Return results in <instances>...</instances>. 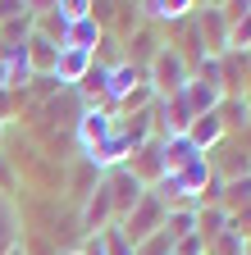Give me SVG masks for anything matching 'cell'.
<instances>
[{
    "label": "cell",
    "mask_w": 251,
    "mask_h": 255,
    "mask_svg": "<svg viewBox=\"0 0 251 255\" xmlns=\"http://www.w3.org/2000/svg\"><path fill=\"white\" fill-rule=\"evenodd\" d=\"M160 228H165V201H160V196H142L128 214H123V228H119V233H123V242L137 251L142 242H151Z\"/></svg>",
    "instance_id": "cell-1"
},
{
    "label": "cell",
    "mask_w": 251,
    "mask_h": 255,
    "mask_svg": "<svg viewBox=\"0 0 251 255\" xmlns=\"http://www.w3.org/2000/svg\"><path fill=\"white\" fill-rule=\"evenodd\" d=\"M105 191H110V205H114V214H128L146 191H142V178L133 173V169H119V173H110V182H105Z\"/></svg>",
    "instance_id": "cell-2"
},
{
    "label": "cell",
    "mask_w": 251,
    "mask_h": 255,
    "mask_svg": "<svg viewBox=\"0 0 251 255\" xmlns=\"http://www.w3.org/2000/svg\"><path fill=\"white\" fill-rule=\"evenodd\" d=\"M155 87L174 91V96L187 87V64H183L178 50H160V55H155Z\"/></svg>",
    "instance_id": "cell-3"
},
{
    "label": "cell",
    "mask_w": 251,
    "mask_h": 255,
    "mask_svg": "<svg viewBox=\"0 0 251 255\" xmlns=\"http://www.w3.org/2000/svg\"><path fill=\"white\" fill-rule=\"evenodd\" d=\"M91 64H96V55L59 46V59H55V78H59V82H82V78L91 73Z\"/></svg>",
    "instance_id": "cell-4"
},
{
    "label": "cell",
    "mask_w": 251,
    "mask_h": 255,
    "mask_svg": "<svg viewBox=\"0 0 251 255\" xmlns=\"http://www.w3.org/2000/svg\"><path fill=\"white\" fill-rule=\"evenodd\" d=\"M219 137H224V119H219V110H210V114H197V119H192V128H187V141H192L197 150L215 146Z\"/></svg>",
    "instance_id": "cell-5"
},
{
    "label": "cell",
    "mask_w": 251,
    "mask_h": 255,
    "mask_svg": "<svg viewBox=\"0 0 251 255\" xmlns=\"http://www.w3.org/2000/svg\"><path fill=\"white\" fill-rule=\"evenodd\" d=\"M96 37H101V27H96V18H73L69 27H64V41L59 46H69V50H87L91 55V46H96Z\"/></svg>",
    "instance_id": "cell-6"
},
{
    "label": "cell",
    "mask_w": 251,
    "mask_h": 255,
    "mask_svg": "<svg viewBox=\"0 0 251 255\" xmlns=\"http://www.w3.org/2000/svg\"><path fill=\"white\" fill-rule=\"evenodd\" d=\"M192 159H201V150L187 141V137H169L165 141V155H160V164H165V173H178V169H187Z\"/></svg>",
    "instance_id": "cell-7"
},
{
    "label": "cell",
    "mask_w": 251,
    "mask_h": 255,
    "mask_svg": "<svg viewBox=\"0 0 251 255\" xmlns=\"http://www.w3.org/2000/svg\"><path fill=\"white\" fill-rule=\"evenodd\" d=\"M55 59H59V41H50L46 32H37L27 41V69H50L55 73Z\"/></svg>",
    "instance_id": "cell-8"
},
{
    "label": "cell",
    "mask_w": 251,
    "mask_h": 255,
    "mask_svg": "<svg viewBox=\"0 0 251 255\" xmlns=\"http://www.w3.org/2000/svg\"><path fill=\"white\" fill-rule=\"evenodd\" d=\"M110 214H114V205H110V191H105V182H101V187H96V196L87 201V214H82V223H87L91 233H96V228H101V223H105Z\"/></svg>",
    "instance_id": "cell-9"
},
{
    "label": "cell",
    "mask_w": 251,
    "mask_h": 255,
    "mask_svg": "<svg viewBox=\"0 0 251 255\" xmlns=\"http://www.w3.org/2000/svg\"><path fill=\"white\" fill-rule=\"evenodd\" d=\"M14 237H18V219H14L9 201L0 196V255H9V251H14Z\"/></svg>",
    "instance_id": "cell-10"
},
{
    "label": "cell",
    "mask_w": 251,
    "mask_h": 255,
    "mask_svg": "<svg viewBox=\"0 0 251 255\" xmlns=\"http://www.w3.org/2000/svg\"><path fill=\"white\" fill-rule=\"evenodd\" d=\"M110 132H114V123H110L105 114H87V123H82V141H87L91 150H96V146H101Z\"/></svg>",
    "instance_id": "cell-11"
},
{
    "label": "cell",
    "mask_w": 251,
    "mask_h": 255,
    "mask_svg": "<svg viewBox=\"0 0 251 255\" xmlns=\"http://www.w3.org/2000/svg\"><path fill=\"white\" fill-rule=\"evenodd\" d=\"M101 246H105V255H137L128 242H123L119 228H101Z\"/></svg>",
    "instance_id": "cell-12"
},
{
    "label": "cell",
    "mask_w": 251,
    "mask_h": 255,
    "mask_svg": "<svg viewBox=\"0 0 251 255\" xmlns=\"http://www.w3.org/2000/svg\"><path fill=\"white\" fill-rule=\"evenodd\" d=\"M242 246H247V242H242V237H233V233L224 228L215 246H206V255H242Z\"/></svg>",
    "instance_id": "cell-13"
},
{
    "label": "cell",
    "mask_w": 251,
    "mask_h": 255,
    "mask_svg": "<svg viewBox=\"0 0 251 255\" xmlns=\"http://www.w3.org/2000/svg\"><path fill=\"white\" fill-rule=\"evenodd\" d=\"M137 255H174V242H169L165 233H155L151 242H142V246H137Z\"/></svg>",
    "instance_id": "cell-14"
},
{
    "label": "cell",
    "mask_w": 251,
    "mask_h": 255,
    "mask_svg": "<svg viewBox=\"0 0 251 255\" xmlns=\"http://www.w3.org/2000/svg\"><path fill=\"white\" fill-rule=\"evenodd\" d=\"M206 251V242L192 233V237H183V242H174V255H201Z\"/></svg>",
    "instance_id": "cell-15"
},
{
    "label": "cell",
    "mask_w": 251,
    "mask_h": 255,
    "mask_svg": "<svg viewBox=\"0 0 251 255\" xmlns=\"http://www.w3.org/2000/svg\"><path fill=\"white\" fill-rule=\"evenodd\" d=\"M69 255H87V251H69Z\"/></svg>",
    "instance_id": "cell-16"
},
{
    "label": "cell",
    "mask_w": 251,
    "mask_h": 255,
    "mask_svg": "<svg viewBox=\"0 0 251 255\" xmlns=\"http://www.w3.org/2000/svg\"><path fill=\"white\" fill-rule=\"evenodd\" d=\"M9 255H18V251H9Z\"/></svg>",
    "instance_id": "cell-17"
}]
</instances>
